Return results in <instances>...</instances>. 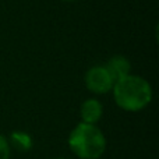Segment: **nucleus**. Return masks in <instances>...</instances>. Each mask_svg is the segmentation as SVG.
I'll return each instance as SVG.
<instances>
[{
  "label": "nucleus",
  "mask_w": 159,
  "mask_h": 159,
  "mask_svg": "<svg viewBox=\"0 0 159 159\" xmlns=\"http://www.w3.org/2000/svg\"><path fill=\"white\" fill-rule=\"evenodd\" d=\"M10 155H11V148L7 137L0 134V159H10Z\"/></svg>",
  "instance_id": "nucleus-7"
},
{
  "label": "nucleus",
  "mask_w": 159,
  "mask_h": 159,
  "mask_svg": "<svg viewBox=\"0 0 159 159\" xmlns=\"http://www.w3.org/2000/svg\"><path fill=\"white\" fill-rule=\"evenodd\" d=\"M61 2H64V3H71V2H75V0H61Z\"/></svg>",
  "instance_id": "nucleus-8"
},
{
  "label": "nucleus",
  "mask_w": 159,
  "mask_h": 159,
  "mask_svg": "<svg viewBox=\"0 0 159 159\" xmlns=\"http://www.w3.org/2000/svg\"><path fill=\"white\" fill-rule=\"evenodd\" d=\"M105 69L107 70V73L110 74V77L113 78V81L126 77V75L131 74V63L130 60L123 55H115L103 64Z\"/></svg>",
  "instance_id": "nucleus-5"
},
{
  "label": "nucleus",
  "mask_w": 159,
  "mask_h": 159,
  "mask_svg": "<svg viewBox=\"0 0 159 159\" xmlns=\"http://www.w3.org/2000/svg\"><path fill=\"white\" fill-rule=\"evenodd\" d=\"M103 116V105L96 98H88L80 106V117L82 123L96 124Z\"/></svg>",
  "instance_id": "nucleus-4"
},
{
  "label": "nucleus",
  "mask_w": 159,
  "mask_h": 159,
  "mask_svg": "<svg viewBox=\"0 0 159 159\" xmlns=\"http://www.w3.org/2000/svg\"><path fill=\"white\" fill-rule=\"evenodd\" d=\"M115 103L126 112H140L152 101V87L141 75L129 74L117 80L112 88Z\"/></svg>",
  "instance_id": "nucleus-1"
},
{
  "label": "nucleus",
  "mask_w": 159,
  "mask_h": 159,
  "mask_svg": "<svg viewBox=\"0 0 159 159\" xmlns=\"http://www.w3.org/2000/svg\"><path fill=\"white\" fill-rule=\"evenodd\" d=\"M84 82L87 89L95 95L112 92V88L115 85V81L103 64H96V66L89 67L84 75Z\"/></svg>",
  "instance_id": "nucleus-3"
},
{
  "label": "nucleus",
  "mask_w": 159,
  "mask_h": 159,
  "mask_svg": "<svg viewBox=\"0 0 159 159\" xmlns=\"http://www.w3.org/2000/svg\"><path fill=\"white\" fill-rule=\"evenodd\" d=\"M8 144L11 149H16L17 152H28L32 149L34 140L30 133L22 131V130H16L7 137Z\"/></svg>",
  "instance_id": "nucleus-6"
},
{
  "label": "nucleus",
  "mask_w": 159,
  "mask_h": 159,
  "mask_svg": "<svg viewBox=\"0 0 159 159\" xmlns=\"http://www.w3.org/2000/svg\"><path fill=\"white\" fill-rule=\"evenodd\" d=\"M55 159H67V158H55Z\"/></svg>",
  "instance_id": "nucleus-9"
},
{
  "label": "nucleus",
  "mask_w": 159,
  "mask_h": 159,
  "mask_svg": "<svg viewBox=\"0 0 159 159\" xmlns=\"http://www.w3.org/2000/svg\"><path fill=\"white\" fill-rule=\"evenodd\" d=\"M69 147L78 159H99L106 151V137L96 124L80 121L69 134Z\"/></svg>",
  "instance_id": "nucleus-2"
}]
</instances>
